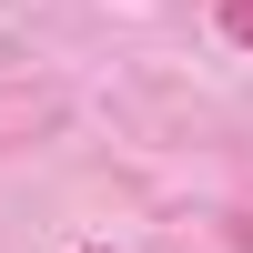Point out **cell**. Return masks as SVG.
Listing matches in <instances>:
<instances>
[{
	"label": "cell",
	"mask_w": 253,
	"mask_h": 253,
	"mask_svg": "<svg viewBox=\"0 0 253 253\" xmlns=\"http://www.w3.org/2000/svg\"><path fill=\"white\" fill-rule=\"evenodd\" d=\"M233 41H253V0H233Z\"/></svg>",
	"instance_id": "6da1fadb"
},
{
	"label": "cell",
	"mask_w": 253,
	"mask_h": 253,
	"mask_svg": "<svg viewBox=\"0 0 253 253\" xmlns=\"http://www.w3.org/2000/svg\"><path fill=\"white\" fill-rule=\"evenodd\" d=\"M81 253H112V243H81Z\"/></svg>",
	"instance_id": "7a4b0ae2"
}]
</instances>
